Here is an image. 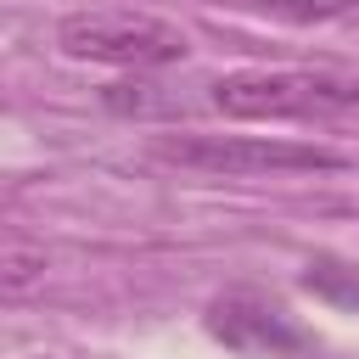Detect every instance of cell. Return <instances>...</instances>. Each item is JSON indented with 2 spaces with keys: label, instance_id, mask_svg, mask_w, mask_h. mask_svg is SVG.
<instances>
[{
  "label": "cell",
  "instance_id": "cell-1",
  "mask_svg": "<svg viewBox=\"0 0 359 359\" xmlns=\"http://www.w3.org/2000/svg\"><path fill=\"white\" fill-rule=\"evenodd\" d=\"M208 101L241 123L342 118L359 107V79L337 67H236L208 84Z\"/></svg>",
  "mask_w": 359,
  "mask_h": 359
},
{
  "label": "cell",
  "instance_id": "cell-2",
  "mask_svg": "<svg viewBox=\"0 0 359 359\" xmlns=\"http://www.w3.org/2000/svg\"><path fill=\"white\" fill-rule=\"evenodd\" d=\"M56 50L73 62H101V67H168L185 62L191 39L180 22L151 17V11H73L56 22Z\"/></svg>",
  "mask_w": 359,
  "mask_h": 359
},
{
  "label": "cell",
  "instance_id": "cell-3",
  "mask_svg": "<svg viewBox=\"0 0 359 359\" xmlns=\"http://www.w3.org/2000/svg\"><path fill=\"white\" fill-rule=\"evenodd\" d=\"M157 163L196 168V174H314V168H348L342 151L331 146H303V140H258V135H157L151 140Z\"/></svg>",
  "mask_w": 359,
  "mask_h": 359
},
{
  "label": "cell",
  "instance_id": "cell-4",
  "mask_svg": "<svg viewBox=\"0 0 359 359\" xmlns=\"http://www.w3.org/2000/svg\"><path fill=\"white\" fill-rule=\"evenodd\" d=\"M208 331L236 348V353H258V359H292V353H309V337L303 325L264 292H224L208 303Z\"/></svg>",
  "mask_w": 359,
  "mask_h": 359
},
{
  "label": "cell",
  "instance_id": "cell-5",
  "mask_svg": "<svg viewBox=\"0 0 359 359\" xmlns=\"http://www.w3.org/2000/svg\"><path fill=\"white\" fill-rule=\"evenodd\" d=\"M303 292H314V297H325L337 309H359V269L342 264V258H331V252H320L303 269Z\"/></svg>",
  "mask_w": 359,
  "mask_h": 359
},
{
  "label": "cell",
  "instance_id": "cell-6",
  "mask_svg": "<svg viewBox=\"0 0 359 359\" xmlns=\"http://www.w3.org/2000/svg\"><path fill=\"white\" fill-rule=\"evenodd\" d=\"M252 6L280 22H331V17H348L359 0H252Z\"/></svg>",
  "mask_w": 359,
  "mask_h": 359
},
{
  "label": "cell",
  "instance_id": "cell-7",
  "mask_svg": "<svg viewBox=\"0 0 359 359\" xmlns=\"http://www.w3.org/2000/svg\"><path fill=\"white\" fill-rule=\"evenodd\" d=\"M6 264H11V258H0V275H6Z\"/></svg>",
  "mask_w": 359,
  "mask_h": 359
}]
</instances>
